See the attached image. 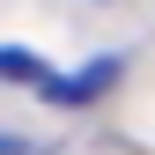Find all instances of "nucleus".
<instances>
[{
	"mask_svg": "<svg viewBox=\"0 0 155 155\" xmlns=\"http://www.w3.org/2000/svg\"><path fill=\"white\" fill-rule=\"evenodd\" d=\"M111 81H118V59H89L81 74H45L37 89H45L52 104H89V96H96V89H111Z\"/></svg>",
	"mask_w": 155,
	"mask_h": 155,
	"instance_id": "obj_1",
	"label": "nucleus"
},
{
	"mask_svg": "<svg viewBox=\"0 0 155 155\" xmlns=\"http://www.w3.org/2000/svg\"><path fill=\"white\" fill-rule=\"evenodd\" d=\"M0 155H30V140H15V133H0Z\"/></svg>",
	"mask_w": 155,
	"mask_h": 155,
	"instance_id": "obj_2",
	"label": "nucleus"
}]
</instances>
